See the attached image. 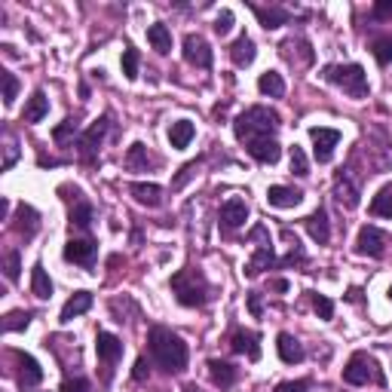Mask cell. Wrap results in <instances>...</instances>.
<instances>
[{
  "label": "cell",
  "instance_id": "1",
  "mask_svg": "<svg viewBox=\"0 0 392 392\" xmlns=\"http://www.w3.org/2000/svg\"><path fill=\"white\" fill-rule=\"evenodd\" d=\"M147 343H151V356L163 371L169 374H181L188 368V343H184L172 328H163V325H154L151 334H147Z\"/></svg>",
  "mask_w": 392,
  "mask_h": 392
},
{
  "label": "cell",
  "instance_id": "2",
  "mask_svg": "<svg viewBox=\"0 0 392 392\" xmlns=\"http://www.w3.org/2000/svg\"><path fill=\"white\" fill-rule=\"evenodd\" d=\"M279 129V114L270 108H248L246 114L236 117L233 123V132H236L239 142H251V138H273V132Z\"/></svg>",
  "mask_w": 392,
  "mask_h": 392
},
{
  "label": "cell",
  "instance_id": "3",
  "mask_svg": "<svg viewBox=\"0 0 392 392\" xmlns=\"http://www.w3.org/2000/svg\"><path fill=\"white\" fill-rule=\"evenodd\" d=\"M325 80L343 89L350 98H368V92H371L368 74L362 64H328L325 68Z\"/></svg>",
  "mask_w": 392,
  "mask_h": 392
},
{
  "label": "cell",
  "instance_id": "4",
  "mask_svg": "<svg viewBox=\"0 0 392 392\" xmlns=\"http://www.w3.org/2000/svg\"><path fill=\"white\" fill-rule=\"evenodd\" d=\"M172 292L178 297V304L184 306H202L209 301V285H205L202 273H196V270H178V273L172 276Z\"/></svg>",
  "mask_w": 392,
  "mask_h": 392
},
{
  "label": "cell",
  "instance_id": "5",
  "mask_svg": "<svg viewBox=\"0 0 392 392\" xmlns=\"http://www.w3.org/2000/svg\"><path fill=\"white\" fill-rule=\"evenodd\" d=\"M343 380H347L350 386H365V384L386 386V374L380 371L377 359L368 356V352H352V359L347 362V368H343Z\"/></svg>",
  "mask_w": 392,
  "mask_h": 392
},
{
  "label": "cell",
  "instance_id": "6",
  "mask_svg": "<svg viewBox=\"0 0 392 392\" xmlns=\"http://www.w3.org/2000/svg\"><path fill=\"white\" fill-rule=\"evenodd\" d=\"M251 239L260 242L258 251H255V258L246 264V276H260V270H270L276 264V255H273V246H270V239H267V230L264 227H255L251 230Z\"/></svg>",
  "mask_w": 392,
  "mask_h": 392
},
{
  "label": "cell",
  "instance_id": "7",
  "mask_svg": "<svg viewBox=\"0 0 392 392\" xmlns=\"http://www.w3.org/2000/svg\"><path fill=\"white\" fill-rule=\"evenodd\" d=\"M310 138H313V156H316V163H331L334 147L340 144V132H338V129L313 126L310 129Z\"/></svg>",
  "mask_w": 392,
  "mask_h": 392
},
{
  "label": "cell",
  "instance_id": "8",
  "mask_svg": "<svg viewBox=\"0 0 392 392\" xmlns=\"http://www.w3.org/2000/svg\"><path fill=\"white\" fill-rule=\"evenodd\" d=\"M334 196H338V202L343 205V209H356L359 205V181L352 178L350 169H340L338 175H334Z\"/></svg>",
  "mask_w": 392,
  "mask_h": 392
},
{
  "label": "cell",
  "instance_id": "9",
  "mask_svg": "<svg viewBox=\"0 0 392 392\" xmlns=\"http://www.w3.org/2000/svg\"><path fill=\"white\" fill-rule=\"evenodd\" d=\"M96 352H98V362L101 365H117L120 356H123V340L117 334H108V331H98L96 338Z\"/></svg>",
  "mask_w": 392,
  "mask_h": 392
},
{
  "label": "cell",
  "instance_id": "10",
  "mask_svg": "<svg viewBox=\"0 0 392 392\" xmlns=\"http://www.w3.org/2000/svg\"><path fill=\"white\" fill-rule=\"evenodd\" d=\"M184 59H188L190 64H196V68H209L212 64L209 43H205L200 34H188L184 37Z\"/></svg>",
  "mask_w": 392,
  "mask_h": 392
},
{
  "label": "cell",
  "instance_id": "11",
  "mask_svg": "<svg viewBox=\"0 0 392 392\" xmlns=\"http://www.w3.org/2000/svg\"><path fill=\"white\" fill-rule=\"evenodd\" d=\"M246 147L258 163H267V166H273L279 156H282V147H279V142L270 138V135L267 138H251V142H246Z\"/></svg>",
  "mask_w": 392,
  "mask_h": 392
},
{
  "label": "cell",
  "instance_id": "12",
  "mask_svg": "<svg viewBox=\"0 0 392 392\" xmlns=\"http://www.w3.org/2000/svg\"><path fill=\"white\" fill-rule=\"evenodd\" d=\"M384 246H386V236L377 227H362L359 230V239H356V251H359V255L380 258V255H384Z\"/></svg>",
  "mask_w": 392,
  "mask_h": 392
},
{
  "label": "cell",
  "instance_id": "13",
  "mask_svg": "<svg viewBox=\"0 0 392 392\" xmlns=\"http://www.w3.org/2000/svg\"><path fill=\"white\" fill-rule=\"evenodd\" d=\"M64 258L71 264H80V267H92L96 264V242L92 239H71L64 246Z\"/></svg>",
  "mask_w": 392,
  "mask_h": 392
},
{
  "label": "cell",
  "instance_id": "14",
  "mask_svg": "<svg viewBox=\"0 0 392 392\" xmlns=\"http://www.w3.org/2000/svg\"><path fill=\"white\" fill-rule=\"evenodd\" d=\"M233 352H239V356H246L248 362H258L260 359V338L255 331H236L233 334Z\"/></svg>",
  "mask_w": 392,
  "mask_h": 392
},
{
  "label": "cell",
  "instance_id": "15",
  "mask_svg": "<svg viewBox=\"0 0 392 392\" xmlns=\"http://www.w3.org/2000/svg\"><path fill=\"white\" fill-rule=\"evenodd\" d=\"M246 218H248V205L242 202V200H236V196L221 205V221H224V227L236 230V227H242V224H246Z\"/></svg>",
  "mask_w": 392,
  "mask_h": 392
},
{
  "label": "cell",
  "instance_id": "16",
  "mask_svg": "<svg viewBox=\"0 0 392 392\" xmlns=\"http://www.w3.org/2000/svg\"><path fill=\"white\" fill-rule=\"evenodd\" d=\"M251 9H255V16H258V22L267 28V31H273V28H282L292 22V16H288V9L282 6H258V4H251Z\"/></svg>",
  "mask_w": 392,
  "mask_h": 392
},
{
  "label": "cell",
  "instance_id": "17",
  "mask_svg": "<svg viewBox=\"0 0 392 392\" xmlns=\"http://www.w3.org/2000/svg\"><path fill=\"white\" fill-rule=\"evenodd\" d=\"M108 126H110V117H101L98 123L89 126V132L80 138V154H83V156H92V154H96V147L101 144V138H105Z\"/></svg>",
  "mask_w": 392,
  "mask_h": 392
},
{
  "label": "cell",
  "instance_id": "18",
  "mask_svg": "<svg viewBox=\"0 0 392 392\" xmlns=\"http://www.w3.org/2000/svg\"><path fill=\"white\" fill-rule=\"evenodd\" d=\"M267 200H270V205H276V209H294V205H301L304 193L294 190V188H282V184H276V188L267 190Z\"/></svg>",
  "mask_w": 392,
  "mask_h": 392
},
{
  "label": "cell",
  "instance_id": "19",
  "mask_svg": "<svg viewBox=\"0 0 392 392\" xmlns=\"http://www.w3.org/2000/svg\"><path fill=\"white\" fill-rule=\"evenodd\" d=\"M276 350H279V359L285 362V365H297V362H304V347H301V340L292 338V334H279V343H276Z\"/></svg>",
  "mask_w": 392,
  "mask_h": 392
},
{
  "label": "cell",
  "instance_id": "20",
  "mask_svg": "<svg viewBox=\"0 0 392 392\" xmlns=\"http://www.w3.org/2000/svg\"><path fill=\"white\" fill-rule=\"evenodd\" d=\"M129 193L135 196V202L147 205V209H156V205L163 202V188H156V184L135 181V184H129Z\"/></svg>",
  "mask_w": 392,
  "mask_h": 392
},
{
  "label": "cell",
  "instance_id": "21",
  "mask_svg": "<svg viewBox=\"0 0 392 392\" xmlns=\"http://www.w3.org/2000/svg\"><path fill=\"white\" fill-rule=\"evenodd\" d=\"M306 230H310V236H313L316 242H319V246H325V242L331 239V227H328V212H325L322 205H319V209H316V212L310 214V218H306Z\"/></svg>",
  "mask_w": 392,
  "mask_h": 392
},
{
  "label": "cell",
  "instance_id": "22",
  "mask_svg": "<svg viewBox=\"0 0 392 392\" xmlns=\"http://www.w3.org/2000/svg\"><path fill=\"white\" fill-rule=\"evenodd\" d=\"M209 377H212V384H214V386L230 389L233 384H236V368H233L230 362L212 359V362H209Z\"/></svg>",
  "mask_w": 392,
  "mask_h": 392
},
{
  "label": "cell",
  "instance_id": "23",
  "mask_svg": "<svg viewBox=\"0 0 392 392\" xmlns=\"http://www.w3.org/2000/svg\"><path fill=\"white\" fill-rule=\"evenodd\" d=\"M46 114H50V98H46V92H43V89H37L34 96L28 98L22 120H25V123H40V120H43Z\"/></svg>",
  "mask_w": 392,
  "mask_h": 392
},
{
  "label": "cell",
  "instance_id": "24",
  "mask_svg": "<svg viewBox=\"0 0 392 392\" xmlns=\"http://www.w3.org/2000/svg\"><path fill=\"white\" fill-rule=\"evenodd\" d=\"M89 306H92V294H89V292H77V294H74L68 304L62 306V322L68 325L71 319H77V316H83V313H86Z\"/></svg>",
  "mask_w": 392,
  "mask_h": 392
},
{
  "label": "cell",
  "instance_id": "25",
  "mask_svg": "<svg viewBox=\"0 0 392 392\" xmlns=\"http://www.w3.org/2000/svg\"><path fill=\"white\" fill-rule=\"evenodd\" d=\"M230 59H233V64H239V68H246V64H251V62H255V40L242 34L239 40L230 46Z\"/></svg>",
  "mask_w": 392,
  "mask_h": 392
},
{
  "label": "cell",
  "instance_id": "26",
  "mask_svg": "<svg viewBox=\"0 0 392 392\" xmlns=\"http://www.w3.org/2000/svg\"><path fill=\"white\" fill-rule=\"evenodd\" d=\"M18 365H22L18 384H22L25 389H31V386H37V384L43 380V368L37 365V359H31V356H18Z\"/></svg>",
  "mask_w": 392,
  "mask_h": 392
},
{
  "label": "cell",
  "instance_id": "27",
  "mask_svg": "<svg viewBox=\"0 0 392 392\" xmlns=\"http://www.w3.org/2000/svg\"><path fill=\"white\" fill-rule=\"evenodd\" d=\"M258 89H260V96H270V98H282V96H285V80H282V74H276V71H267V74H260V80H258Z\"/></svg>",
  "mask_w": 392,
  "mask_h": 392
},
{
  "label": "cell",
  "instance_id": "28",
  "mask_svg": "<svg viewBox=\"0 0 392 392\" xmlns=\"http://www.w3.org/2000/svg\"><path fill=\"white\" fill-rule=\"evenodd\" d=\"M147 40H151V46L160 55H169L172 52V34H169V28H166L163 22H156L147 28Z\"/></svg>",
  "mask_w": 392,
  "mask_h": 392
},
{
  "label": "cell",
  "instance_id": "29",
  "mask_svg": "<svg viewBox=\"0 0 392 392\" xmlns=\"http://www.w3.org/2000/svg\"><path fill=\"white\" fill-rule=\"evenodd\" d=\"M193 135H196V129L190 120H178V123H172V129H169V142H172V147H178V151H184V147L193 142Z\"/></svg>",
  "mask_w": 392,
  "mask_h": 392
},
{
  "label": "cell",
  "instance_id": "30",
  "mask_svg": "<svg viewBox=\"0 0 392 392\" xmlns=\"http://www.w3.org/2000/svg\"><path fill=\"white\" fill-rule=\"evenodd\" d=\"M16 230L22 233L25 239H31L34 233H37V227H40V221H37V212L31 209V205H18V214H16Z\"/></svg>",
  "mask_w": 392,
  "mask_h": 392
},
{
  "label": "cell",
  "instance_id": "31",
  "mask_svg": "<svg viewBox=\"0 0 392 392\" xmlns=\"http://www.w3.org/2000/svg\"><path fill=\"white\" fill-rule=\"evenodd\" d=\"M31 292H34L37 297H40V301H46V297L52 294V279L46 276V270H43L40 264H37V267L31 270Z\"/></svg>",
  "mask_w": 392,
  "mask_h": 392
},
{
  "label": "cell",
  "instance_id": "32",
  "mask_svg": "<svg viewBox=\"0 0 392 392\" xmlns=\"http://www.w3.org/2000/svg\"><path fill=\"white\" fill-rule=\"evenodd\" d=\"M371 212H374L377 218H392V184L371 200Z\"/></svg>",
  "mask_w": 392,
  "mask_h": 392
},
{
  "label": "cell",
  "instance_id": "33",
  "mask_svg": "<svg viewBox=\"0 0 392 392\" xmlns=\"http://www.w3.org/2000/svg\"><path fill=\"white\" fill-rule=\"evenodd\" d=\"M147 163H151L147 147L142 142H135L132 147H129V154H126V166H129V169H147Z\"/></svg>",
  "mask_w": 392,
  "mask_h": 392
},
{
  "label": "cell",
  "instance_id": "34",
  "mask_svg": "<svg viewBox=\"0 0 392 392\" xmlns=\"http://www.w3.org/2000/svg\"><path fill=\"white\" fill-rule=\"evenodd\" d=\"M374 59H377V64H384V68L392 62V34L377 37L374 40Z\"/></svg>",
  "mask_w": 392,
  "mask_h": 392
},
{
  "label": "cell",
  "instance_id": "35",
  "mask_svg": "<svg viewBox=\"0 0 392 392\" xmlns=\"http://www.w3.org/2000/svg\"><path fill=\"white\" fill-rule=\"evenodd\" d=\"M71 224H77L80 230H86L89 224H92V205L80 200L77 205H74V212H71Z\"/></svg>",
  "mask_w": 392,
  "mask_h": 392
},
{
  "label": "cell",
  "instance_id": "36",
  "mask_svg": "<svg viewBox=\"0 0 392 392\" xmlns=\"http://www.w3.org/2000/svg\"><path fill=\"white\" fill-rule=\"evenodd\" d=\"M4 273L9 282H16L18 273H22V258H18V251H6L4 255Z\"/></svg>",
  "mask_w": 392,
  "mask_h": 392
},
{
  "label": "cell",
  "instance_id": "37",
  "mask_svg": "<svg viewBox=\"0 0 392 392\" xmlns=\"http://www.w3.org/2000/svg\"><path fill=\"white\" fill-rule=\"evenodd\" d=\"M0 80H4V105H13L18 96V80L9 71H0Z\"/></svg>",
  "mask_w": 392,
  "mask_h": 392
},
{
  "label": "cell",
  "instance_id": "38",
  "mask_svg": "<svg viewBox=\"0 0 392 392\" xmlns=\"http://www.w3.org/2000/svg\"><path fill=\"white\" fill-rule=\"evenodd\" d=\"M292 172L301 175V178H304V175H310V163H306V154H304L297 144L292 147Z\"/></svg>",
  "mask_w": 392,
  "mask_h": 392
},
{
  "label": "cell",
  "instance_id": "39",
  "mask_svg": "<svg viewBox=\"0 0 392 392\" xmlns=\"http://www.w3.org/2000/svg\"><path fill=\"white\" fill-rule=\"evenodd\" d=\"M77 120H64V123L62 126H55V132H52V138H55V142H59V144H68V138L71 135H77Z\"/></svg>",
  "mask_w": 392,
  "mask_h": 392
},
{
  "label": "cell",
  "instance_id": "40",
  "mask_svg": "<svg viewBox=\"0 0 392 392\" xmlns=\"http://www.w3.org/2000/svg\"><path fill=\"white\" fill-rule=\"evenodd\" d=\"M123 74H126V80H135L138 77V52L132 50V46L123 52Z\"/></svg>",
  "mask_w": 392,
  "mask_h": 392
},
{
  "label": "cell",
  "instance_id": "41",
  "mask_svg": "<svg viewBox=\"0 0 392 392\" xmlns=\"http://www.w3.org/2000/svg\"><path fill=\"white\" fill-rule=\"evenodd\" d=\"M28 322H31L28 313H9L4 322V331H22V328H28Z\"/></svg>",
  "mask_w": 392,
  "mask_h": 392
},
{
  "label": "cell",
  "instance_id": "42",
  "mask_svg": "<svg viewBox=\"0 0 392 392\" xmlns=\"http://www.w3.org/2000/svg\"><path fill=\"white\" fill-rule=\"evenodd\" d=\"M313 310L319 313V319H331V316H334V304L325 294H313Z\"/></svg>",
  "mask_w": 392,
  "mask_h": 392
},
{
  "label": "cell",
  "instance_id": "43",
  "mask_svg": "<svg viewBox=\"0 0 392 392\" xmlns=\"http://www.w3.org/2000/svg\"><path fill=\"white\" fill-rule=\"evenodd\" d=\"M4 151H6V156H4V172H6V169H13L16 160H18V147H16V142L9 135H6V147H4Z\"/></svg>",
  "mask_w": 392,
  "mask_h": 392
},
{
  "label": "cell",
  "instance_id": "44",
  "mask_svg": "<svg viewBox=\"0 0 392 392\" xmlns=\"http://www.w3.org/2000/svg\"><path fill=\"white\" fill-rule=\"evenodd\" d=\"M230 28H233V13H230V9H224V13L218 16V22H214V31L224 37V34H230Z\"/></svg>",
  "mask_w": 392,
  "mask_h": 392
},
{
  "label": "cell",
  "instance_id": "45",
  "mask_svg": "<svg viewBox=\"0 0 392 392\" xmlns=\"http://www.w3.org/2000/svg\"><path fill=\"white\" fill-rule=\"evenodd\" d=\"M62 392H89V380H83V377L64 380V384H62Z\"/></svg>",
  "mask_w": 392,
  "mask_h": 392
},
{
  "label": "cell",
  "instance_id": "46",
  "mask_svg": "<svg viewBox=\"0 0 392 392\" xmlns=\"http://www.w3.org/2000/svg\"><path fill=\"white\" fill-rule=\"evenodd\" d=\"M306 389H310L306 380H285V384L276 386V392H306Z\"/></svg>",
  "mask_w": 392,
  "mask_h": 392
},
{
  "label": "cell",
  "instance_id": "47",
  "mask_svg": "<svg viewBox=\"0 0 392 392\" xmlns=\"http://www.w3.org/2000/svg\"><path fill=\"white\" fill-rule=\"evenodd\" d=\"M193 169H196V163H190V166H184V169H181V175H178V178H175V181H172V190H181V188H184V184H188V181H190V175H193Z\"/></svg>",
  "mask_w": 392,
  "mask_h": 392
},
{
  "label": "cell",
  "instance_id": "48",
  "mask_svg": "<svg viewBox=\"0 0 392 392\" xmlns=\"http://www.w3.org/2000/svg\"><path fill=\"white\" fill-rule=\"evenodd\" d=\"M248 310H251V316H255V319H260V316H264V304H260V294H255V292L248 294Z\"/></svg>",
  "mask_w": 392,
  "mask_h": 392
},
{
  "label": "cell",
  "instance_id": "49",
  "mask_svg": "<svg viewBox=\"0 0 392 392\" xmlns=\"http://www.w3.org/2000/svg\"><path fill=\"white\" fill-rule=\"evenodd\" d=\"M147 374H151V368H147V362H144V359H138V362H135V371H132V377L138 380V384H144V380H147Z\"/></svg>",
  "mask_w": 392,
  "mask_h": 392
},
{
  "label": "cell",
  "instance_id": "50",
  "mask_svg": "<svg viewBox=\"0 0 392 392\" xmlns=\"http://www.w3.org/2000/svg\"><path fill=\"white\" fill-rule=\"evenodd\" d=\"M374 16L377 18H392V0H380V4H374Z\"/></svg>",
  "mask_w": 392,
  "mask_h": 392
},
{
  "label": "cell",
  "instance_id": "51",
  "mask_svg": "<svg viewBox=\"0 0 392 392\" xmlns=\"http://www.w3.org/2000/svg\"><path fill=\"white\" fill-rule=\"evenodd\" d=\"M270 288H276V292H285L288 282H285V279H273V282H270Z\"/></svg>",
  "mask_w": 392,
  "mask_h": 392
},
{
  "label": "cell",
  "instance_id": "52",
  "mask_svg": "<svg viewBox=\"0 0 392 392\" xmlns=\"http://www.w3.org/2000/svg\"><path fill=\"white\" fill-rule=\"evenodd\" d=\"M184 392H200V389H196V386L190 384V386H184Z\"/></svg>",
  "mask_w": 392,
  "mask_h": 392
},
{
  "label": "cell",
  "instance_id": "53",
  "mask_svg": "<svg viewBox=\"0 0 392 392\" xmlns=\"http://www.w3.org/2000/svg\"><path fill=\"white\" fill-rule=\"evenodd\" d=\"M389 297H392V288H389Z\"/></svg>",
  "mask_w": 392,
  "mask_h": 392
}]
</instances>
